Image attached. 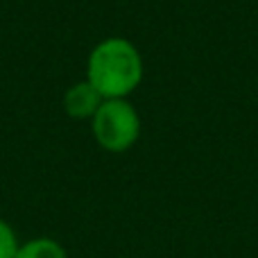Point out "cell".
<instances>
[{
    "label": "cell",
    "mask_w": 258,
    "mask_h": 258,
    "mask_svg": "<svg viewBox=\"0 0 258 258\" xmlns=\"http://www.w3.org/2000/svg\"><path fill=\"white\" fill-rule=\"evenodd\" d=\"M143 77L141 54L125 39H107L91 52L86 82L102 100H122Z\"/></svg>",
    "instance_id": "obj_1"
},
{
    "label": "cell",
    "mask_w": 258,
    "mask_h": 258,
    "mask_svg": "<svg viewBox=\"0 0 258 258\" xmlns=\"http://www.w3.org/2000/svg\"><path fill=\"white\" fill-rule=\"evenodd\" d=\"M141 122L125 100H104L93 113V136L104 150L125 152L136 143Z\"/></svg>",
    "instance_id": "obj_2"
},
{
    "label": "cell",
    "mask_w": 258,
    "mask_h": 258,
    "mask_svg": "<svg viewBox=\"0 0 258 258\" xmlns=\"http://www.w3.org/2000/svg\"><path fill=\"white\" fill-rule=\"evenodd\" d=\"M102 102V95L89 82L71 86L66 91V98H63V107H66V113L71 118H93V113L98 111V107Z\"/></svg>",
    "instance_id": "obj_3"
},
{
    "label": "cell",
    "mask_w": 258,
    "mask_h": 258,
    "mask_svg": "<svg viewBox=\"0 0 258 258\" xmlns=\"http://www.w3.org/2000/svg\"><path fill=\"white\" fill-rule=\"evenodd\" d=\"M14 258H66V251L52 238H36L18 247Z\"/></svg>",
    "instance_id": "obj_4"
},
{
    "label": "cell",
    "mask_w": 258,
    "mask_h": 258,
    "mask_svg": "<svg viewBox=\"0 0 258 258\" xmlns=\"http://www.w3.org/2000/svg\"><path fill=\"white\" fill-rule=\"evenodd\" d=\"M16 251H18L16 236L9 229V224L0 220V258H14Z\"/></svg>",
    "instance_id": "obj_5"
}]
</instances>
